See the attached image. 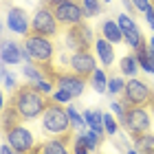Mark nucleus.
<instances>
[{
  "label": "nucleus",
  "instance_id": "nucleus-1",
  "mask_svg": "<svg viewBox=\"0 0 154 154\" xmlns=\"http://www.w3.org/2000/svg\"><path fill=\"white\" fill-rule=\"evenodd\" d=\"M16 110L20 112L22 121H33V119H40L44 115V110L48 106V99L44 97V93H40L35 88V84H22L13 90V97L9 99Z\"/></svg>",
  "mask_w": 154,
  "mask_h": 154
},
{
  "label": "nucleus",
  "instance_id": "nucleus-2",
  "mask_svg": "<svg viewBox=\"0 0 154 154\" xmlns=\"http://www.w3.org/2000/svg\"><path fill=\"white\" fill-rule=\"evenodd\" d=\"M40 119H42V130L48 137H64V134H71L73 132V123H71V117H68V110L53 99H48V106H46L44 115Z\"/></svg>",
  "mask_w": 154,
  "mask_h": 154
},
{
  "label": "nucleus",
  "instance_id": "nucleus-3",
  "mask_svg": "<svg viewBox=\"0 0 154 154\" xmlns=\"http://www.w3.org/2000/svg\"><path fill=\"white\" fill-rule=\"evenodd\" d=\"M42 5H46L53 11V16L57 18L62 26H73L84 22V9L82 0H42Z\"/></svg>",
  "mask_w": 154,
  "mask_h": 154
},
{
  "label": "nucleus",
  "instance_id": "nucleus-4",
  "mask_svg": "<svg viewBox=\"0 0 154 154\" xmlns=\"http://www.w3.org/2000/svg\"><path fill=\"white\" fill-rule=\"evenodd\" d=\"M150 112H152L150 106H130L119 121H121L123 130L134 139V137H141V134H145V132H150V128H152Z\"/></svg>",
  "mask_w": 154,
  "mask_h": 154
},
{
  "label": "nucleus",
  "instance_id": "nucleus-5",
  "mask_svg": "<svg viewBox=\"0 0 154 154\" xmlns=\"http://www.w3.org/2000/svg\"><path fill=\"white\" fill-rule=\"evenodd\" d=\"M22 46L29 51V55L33 57V64H53L55 60V42L53 38H44V35H38V33H29L24 35Z\"/></svg>",
  "mask_w": 154,
  "mask_h": 154
},
{
  "label": "nucleus",
  "instance_id": "nucleus-6",
  "mask_svg": "<svg viewBox=\"0 0 154 154\" xmlns=\"http://www.w3.org/2000/svg\"><path fill=\"white\" fill-rule=\"evenodd\" d=\"M154 97V90L145 84L143 79H139V77H130L128 82H125V88H123V103L125 106H150Z\"/></svg>",
  "mask_w": 154,
  "mask_h": 154
},
{
  "label": "nucleus",
  "instance_id": "nucleus-7",
  "mask_svg": "<svg viewBox=\"0 0 154 154\" xmlns=\"http://www.w3.org/2000/svg\"><path fill=\"white\" fill-rule=\"evenodd\" d=\"M60 26L62 24L57 22V18L53 16V11L46 5H40L35 9L31 20V33H38V35H44V38H55L60 33Z\"/></svg>",
  "mask_w": 154,
  "mask_h": 154
},
{
  "label": "nucleus",
  "instance_id": "nucleus-8",
  "mask_svg": "<svg viewBox=\"0 0 154 154\" xmlns=\"http://www.w3.org/2000/svg\"><path fill=\"white\" fill-rule=\"evenodd\" d=\"M5 134H7V143H9L18 154H31L33 150H35V145H38L33 132H31L29 128H24L22 123L13 125V128L7 130Z\"/></svg>",
  "mask_w": 154,
  "mask_h": 154
},
{
  "label": "nucleus",
  "instance_id": "nucleus-9",
  "mask_svg": "<svg viewBox=\"0 0 154 154\" xmlns=\"http://www.w3.org/2000/svg\"><path fill=\"white\" fill-rule=\"evenodd\" d=\"M64 42H66V48H71V51H88L93 46V31L84 22L73 24L66 29Z\"/></svg>",
  "mask_w": 154,
  "mask_h": 154
},
{
  "label": "nucleus",
  "instance_id": "nucleus-10",
  "mask_svg": "<svg viewBox=\"0 0 154 154\" xmlns=\"http://www.w3.org/2000/svg\"><path fill=\"white\" fill-rule=\"evenodd\" d=\"M68 71L75 73V75H82V77H88L95 73L97 68V62H95V55L90 51H73L68 55Z\"/></svg>",
  "mask_w": 154,
  "mask_h": 154
},
{
  "label": "nucleus",
  "instance_id": "nucleus-11",
  "mask_svg": "<svg viewBox=\"0 0 154 154\" xmlns=\"http://www.w3.org/2000/svg\"><path fill=\"white\" fill-rule=\"evenodd\" d=\"M31 154H75L73 152V137L71 134L51 137V139H46V141L38 143Z\"/></svg>",
  "mask_w": 154,
  "mask_h": 154
},
{
  "label": "nucleus",
  "instance_id": "nucleus-12",
  "mask_svg": "<svg viewBox=\"0 0 154 154\" xmlns=\"http://www.w3.org/2000/svg\"><path fill=\"white\" fill-rule=\"evenodd\" d=\"M55 84H57V88H64L68 90V93L73 95V99H77V97H82L84 88H86V77L82 75H75L71 71H57V75H55Z\"/></svg>",
  "mask_w": 154,
  "mask_h": 154
},
{
  "label": "nucleus",
  "instance_id": "nucleus-13",
  "mask_svg": "<svg viewBox=\"0 0 154 154\" xmlns=\"http://www.w3.org/2000/svg\"><path fill=\"white\" fill-rule=\"evenodd\" d=\"M7 29L16 35H29L31 33V18L26 16L24 9L20 7H11L7 13Z\"/></svg>",
  "mask_w": 154,
  "mask_h": 154
},
{
  "label": "nucleus",
  "instance_id": "nucleus-14",
  "mask_svg": "<svg viewBox=\"0 0 154 154\" xmlns=\"http://www.w3.org/2000/svg\"><path fill=\"white\" fill-rule=\"evenodd\" d=\"M95 53L99 57V62L103 64V68L115 64V46H112V42H108L103 35L95 40Z\"/></svg>",
  "mask_w": 154,
  "mask_h": 154
},
{
  "label": "nucleus",
  "instance_id": "nucleus-15",
  "mask_svg": "<svg viewBox=\"0 0 154 154\" xmlns=\"http://www.w3.org/2000/svg\"><path fill=\"white\" fill-rule=\"evenodd\" d=\"M0 60H2L5 66L9 64H20L22 62V44H16L11 40L2 42V51H0Z\"/></svg>",
  "mask_w": 154,
  "mask_h": 154
},
{
  "label": "nucleus",
  "instance_id": "nucleus-16",
  "mask_svg": "<svg viewBox=\"0 0 154 154\" xmlns=\"http://www.w3.org/2000/svg\"><path fill=\"white\" fill-rule=\"evenodd\" d=\"M101 35L108 42H112V44H119L123 40V31H121L117 20H103L101 22Z\"/></svg>",
  "mask_w": 154,
  "mask_h": 154
},
{
  "label": "nucleus",
  "instance_id": "nucleus-17",
  "mask_svg": "<svg viewBox=\"0 0 154 154\" xmlns=\"http://www.w3.org/2000/svg\"><path fill=\"white\" fill-rule=\"evenodd\" d=\"M18 123H22V117H20V112L16 110V106H13L11 101H7V106L2 110V130H11L13 125H18Z\"/></svg>",
  "mask_w": 154,
  "mask_h": 154
},
{
  "label": "nucleus",
  "instance_id": "nucleus-18",
  "mask_svg": "<svg viewBox=\"0 0 154 154\" xmlns=\"http://www.w3.org/2000/svg\"><path fill=\"white\" fill-rule=\"evenodd\" d=\"M84 119H86V125L88 128L97 130L99 134H106V128H103V112L101 110H84Z\"/></svg>",
  "mask_w": 154,
  "mask_h": 154
},
{
  "label": "nucleus",
  "instance_id": "nucleus-19",
  "mask_svg": "<svg viewBox=\"0 0 154 154\" xmlns=\"http://www.w3.org/2000/svg\"><path fill=\"white\" fill-rule=\"evenodd\" d=\"M108 79L110 77L103 73V68H95V73L90 75V86H93L95 93H108Z\"/></svg>",
  "mask_w": 154,
  "mask_h": 154
},
{
  "label": "nucleus",
  "instance_id": "nucleus-20",
  "mask_svg": "<svg viewBox=\"0 0 154 154\" xmlns=\"http://www.w3.org/2000/svg\"><path fill=\"white\" fill-rule=\"evenodd\" d=\"M132 143H134V148L141 154H154V134L152 132H145L141 137H134Z\"/></svg>",
  "mask_w": 154,
  "mask_h": 154
},
{
  "label": "nucleus",
  "instance_id": "nucleus-21",
  "mask_svg": "<svg viewBox=\"0 0 154 154\" xmlns=\"http://www.w3.org/2000/svg\"><path fill=\"white\" fill-rule=\"evenodd\" d=\"M134 55H137V60H139V66H141L145 73L154 75V55L148 51V46H145V48H137Z\"/></svg>",
  "mask_w": 154,
  "mask_h": 154
},
{
  "label": "nucleus",
  "instance_id": "nucleus-22",
  "mask_svg": "<svg viewBox=\"0 0 154 154\" xmlns=\"http://www.w3.org/2000/svg\"><path fill=\"white\" fill-rule=\"evenodd\" d=\"M121 75H128V77H137L139 73V60H137V55H125V57H121Z\"/></svg>",
  "mask_w": 154,
  "mask_h": 154
},
{
  "label": "nucleus",
  "instance_id": "nucleus-23",
  "mask_svg": "<svg viewBox=\"0 0 154 154\" xmlns=\"http://www.w3.org/2000/svg\"><path fill=\"white\" fill-rule=\"evenodd\" d=\"M22 73H24V77H26L29 82H40V79H44V77H46L40 64H24Z\"/></svg>",
  "mask_w": 154,
  "mask_h": 154
},
{
  "label": "nucleus",
  "instance_id": "nucleus-24",
  "mask_svg": "<svg viewBox=\"0 0 154 154\" xmlns=\"http://www.w3.org/2000/svg\"><path fill=\"white\" fill-rule=\"evenodd\" d=\"M82 9L86 18H95L101 11V0H82Z\"/></svg>",
  "mask_w": 154,
  "mask_h": 154
},
{
  "label": "nucleus",
  "instance_id": "nucleus-25",
  "mask_svg": "<svg viewBox=\"0 0 154 154\" xmlns=\"http://www.w3.org/2000/svg\"><path fill=\"white\" fill-rule=\"evenodd\" d=\"M66 110H68V117H71L73 130H79V132H84V130L88 128V125H86V119H84V115H79V112H77V110H75L73 106H68Z\"/></svg>",
  "mask_w": 154,
  "mask_h": 154
},
{
  "label": "nucleus",
  "instance_id": "nucleus-26",
  "mask_svg": "<svg viewBox=\"0 0 154 154\" xmlns=\"http://www.w3.org/2000/svg\"><path fill=\"white\" fill-rule=\"evenodd\" d=\"M73 152L75 154H88V152H93V150H90V143L86 141V137H84V132H79V134L73 139Z\"/></svg>",
  "mask_w": 154,
  "mask_h": 154
},
{
  "label": "nucleus",
  "instance_id": "nucleus-27",
  "mask_svg": "<svg viewBox=\"0 0 154 154\" xmlns=\"http://www.w3.org/2000/svg\"><path fill=\"white\" fill-rule=\"evenodd\" d=\"M84 137H86V141L90 143V150H93V152L101 145V139H103V134H99V132L93 130V128H86V130H84Z\"/></svg>",
  "mask_w": 154,
  "mask_h": 154
},
{
  "label": "nucleus",
  "instance_id": "nucleus-28",
  "mask_svg": "<svg viewBox=\"0 0 154 154\" xmlns=\"http://www.w3.org/2000/svg\"><path fill=\"white\" fill-rule=\"evenodd\" d=\"M123 88H125V82L121 79V77H110L108 79V95H123Z\"/></svg>",
  "mask_w": 154,
  "mask_h": 154
},
{
  "label": "nucleus",
  "instance_id": "nucleus-29",
  "mask_svg": "<svg viewBox=\"0 0 154 154\" xmlns=\"http://www.w3.org/2000/svg\"><path fill=\"white\" fill-rule=\"evenodd\" d=\"M2 84H5V88H11V90H16V88H18L16 75L9 73V68H7V66H2Z\"/></svg>",
  "mask_w": 154,
  "mask_h": 154
},
{
  "label": "nucleus",
  "instance_id": "nucleus-30",
  "mask_svg": "<svg viewBox=\"0 0 154 154\" xmlns=\"http://www.w3.org/2000/svg\"><path fill=\"white\" fill-rule=\"evenodd\" d=\"M51 99H53V101H57V103H62V106H64V103H68V101L73 99V95L68 93V90H64V88H57V90H55V93L51 95Z\"/></svg>",
  "mask_w": 154,
  "mask_h": 154
},
{
  "label": "nucleus",
  "instance_id": "nucleus-31",
  "mask_svg": "<svg viewBox=\"0 0 154 154\" xmlns=\"http://www.w3.org/2000/svg\"><path fill=\"white\" fill-rule=\"evenodd\" d=\"M103 128H106V134H117V130H119V123L112 119V115H108V112H103Z\"/></svg>",
  "mask_w": 154,
  "mask_h": 154
},
{
  "label": "nucleus",
  "instance_id": "nucleus-32",
  "mask_svg": "<svg viewBox=\"0 0 154 154\" xmlns=\"http://www.w3.org/2000/svg\"><path fill=\"white\" fill-rule=\"evenodd\" d=\"M31 84H35V88L40 90V93H44V95H51L53 86H55V82H51L48 77H44V79H40V82H31Z\"/></svg>",
  "mask_w": 154,
  "mask_h": 154
},
{
  "label": "nucleus",
  "instance_id": "nucleus-33",
  "mask_svg": "<svg viewBox=\"0 0 154 154\" xmlns=\"http://www.w3.org/2000/svg\"><path fill=\"white\" fill-rule=\"evenodd\" d=\"M110 110H112V112L121 119V117L125 115V110H128V106H125V103H121V101H117V99H112V101H110Z\"/></svg>",
  "mask_w": 154,
  "mask_h": 154
},
{
  "label": "nucleus",
  "instance_id": "nucleus-34",
  "mask_svg": "<svg viewBox=\"0 0 154 154\" xmlns=\"http://www.w3.org/2000/svg\"><path fill=\"white\" fill-rule=\"evenodd\" d=\"M132 5H134V9L139 13H145L152 7V0H132Z\"/></svg>",
  "mask_w": 154,
  "mask_h": 154
},
{
  "label": "nucleus",
  "instance_id": "nucleus-35",
  "mask_svg": "<svg viewBox=\"0 0 154 154\" xmlns=\"http://www.w3.org/2000/svg\"><path fill=\"white\" fill-rule=\"evenodd\" d=\"M143 16H145V20H148V24H150V29L154 31V5H152V7H150V9H148V11H145V13H143Z\"/></svg>",
  "mask_w": 154,
  "mask_h": 154
},
{
  "label": "nucleus",
  "instance_id": "nucleus-36",
  "mask_svg": "<svg viewBox=\"0 0 154 154\" xmlns=\"http://www.w3.org/2000/svg\"><path fill=\"white\" fill-rule=\"evenodd\" d=\"M123 7L128 9V13L132 16V13H137V9H134V5H132V0H123Z\"/></svg>",
  "mask_w": 154,
  "mask_h": 154
},
{
  "label": "nucleus",
  "instance_id": "nucleus-37",
  "mask_svg": "<svg viewBox=\"0 0 154 154\" xmlns=\"http://www.w3.org/2000/svg\"><path fill=\"white\" fill-rule=\"evenodd\" d=\"M0 154H18V152L13 150L9 143H5V145H2V150H0Z\"/></svg>",
  "mask_w": 154,
  "mask_h": 154
},
{
  "label": "nucleus",
  "instance_id": "nucleus-38",
  "mask_svg": "<svg viewBox=\"0 0 154 154\" xmlns=\"http://www.w3.org/2000/svg\"><path fill=\"white\" fill-rule=\"evenodd\" d=\"M148 51H150V53H152V55H154V38H152V40H150V42H148Z\"/></svg>",
  "mask_w": 154,
  "mask_h": 154
},
{
  "label": "nucleus",
  "instance_id": "nucleus-39",
  "mask_svg": "<svg viewBox=\"0 0 154 154\" xmlns=\"http://www.w3.org/2000/svg\"><path fill=\"white\" fill-rule=\"evenodd\" d=\"M125 154H141V152H139L137 148H128V150H125Z\"/></svg>",
  "mask_w": 154,
  "mask_h": 154
},
{
  "label": "nucleus",
  "instance_id": "nucleus-40",
  "mask_svg": "<svg viewBox=\"0 0 154 154\" xmlns=\"http://www.w3.org/2000/svg\"><path fill=\"white\" fill-rule=\"evenodd\" d=\"M150 110H152V115H154V97H152V101H150Z\"/></svg>",
  "mask_w": 154,
  "mask_h": 154
},
{
  "label": "nucleus",
  "instance_id": "nucleus-41",
  "mask_svg": "<svg viewBox=\"0 0 154 154\" xmlns=\"http://www.w3.org/2000/svg\"><path fill=\"white\" fill-rule=\"evenodd\" d=\"M103 2H110V0H103Z\"/></svg>",
  "mask_w": 154,
  "mask_h": 154
},
{
  "label": "nucleus",
  "instance_id": "nucleus-42",
  "mask_svg": "<svg viewBox=\"0 0 154 154\" xmlns=\"http://www.w3.org/2000/svg\"><path fill=\"white\" fill-rule=\"evenodd\" d=\"M152 5H154V0H152Z\"/></svg>",
  "mask_w": 154,
  "mask_h": 154
},
{
  "label": "nucleus",
  "instance_id": "nucleus-43",
  "mask_svg": "<svg viewBox=\"0 0 154 154\" xmlns=\"http://www.w3.org/2000/svg\"><path fill=\"white\" fill-rule=\"evenodd\" d=\"M101 154H103V152H101Z\"/></svg>",
  "mask_w": 154,
  "mask_h": 154
}]
</instances>
